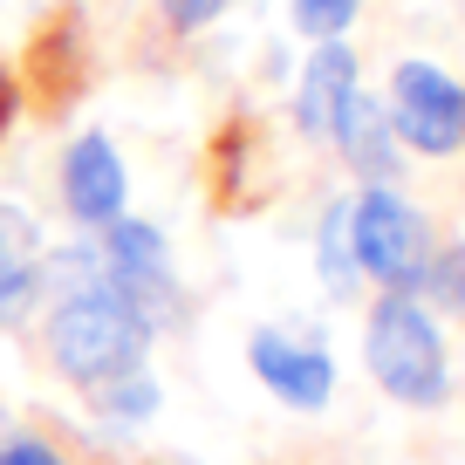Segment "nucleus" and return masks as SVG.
<instances>
[{"label": "nucleus", "instance_id": "nucleus-12", "mask_svg": "<svg viewBox=\"0 0 465 465\" xmlns=\"http://www.w3.org/2000/svg\"><path fill=\"white\" fill-rule=\"evenodd\" d=\"M164 15H172V28H205V21H219L226 15V0H164Z\"/></svg>", "mask_w": 465, "mask_h": 465}, {"label": "nucleus", "instance_id": "nucleus-10", "mask_svg": "<svg viewBox=\"0 0 465 465\" xmlns=\"http://www.w3.org/2000/svg\"><path fill=\"white\" fill-rule=\"evenodd\" d=\"M294 21H302V35H322V42H335V35L356 21V0H294Z\"/></svg>", "mask_w": 465, "mask_h": 465}, {"label": "nucleus", "instance_id": "nucleus-7", "mask_svg": "<svg viewBox=\"0 0 465 465\" xmlns=\"http://www.w3.org/2000/svg\"><path fill=\"white\" fill-rule=\"evenodd\" d=\"M62 199L83 226H116L124 213V164H116L110 137H83L62 164Z\"/></svg>", "mask_w": 465, "mask_h": 465}, {"label": "nucleus", "instance_id": "nucleus-6", "mask_svg": "<svg viewBox=\"0 0 465 465\" xmlns=\"http://www.w3.org/2000/svg\"><path fill=\"white\" fill-rule=\"evenodd\" d=\"M110 267H116L110 288L124 294L144 322H151V308H158V302H172V261H164L158 226H137V219L110 226Z\"/></svg>", "mask_w": 465, "mask_h": 465}, {"label": "nucleus", "instance_id": "nucleus-15", "mask_svg": "<svg viewBox=\"0 0 465 465\" xmlns=\"http://www.w3.org/2000/svg\"><path fill=\"white\" fill-rule=\"evenodd\" d=\"M7 116H15V89H7V75H0V131H7Z\"/></svg>", "mask_w": 465, "mask_h": 465}, {"label": "nucleus", "instance_id": "nucleus-5", "mask_svg": "<svg viewBox=\"0 0 465 465\" xmlns=\"http://www.w3.org/2000/svg\"><path fill=\"white\" fill-rule=\"evenodd\" d=\"M247 363H253V377H261L281 404H294V411H322L329 391H335V363L329 356L308 349V342H288V335H274V329H261L247 342Z\"/></svg>", "mask_w": 465, "mask_h": 465}, {"label": "nucleus", "instance_id": "nucleus-9", "mask_svg": "<svg viewBox=\"0 0 465 465\" xmlns=\"http://www.w3.org/2000/svg\"><path fill=\"white\" fill-rule=\"evenodd\" d=\"M335 144L349 151V164L356 172H370V178H391L397 172V144H391V116H383V103H370L363 89H349V103H342V116H335Z\"/></svg>", "mask_w": 465, "mask_h": 465}, {"label": "nucleus", "instance_id": "nucleus-1", "mask_svg": "<svg viewBox=\"0 0 465 465\" xmlns=\"http://www.w3.org/2000/svg\"><path fill=\"white\" fill-rule=\"evenodd\" d=\"M144 335H151V322L116 288H75L48 322V356L83 391H116L144 363Z\"/></svg>", "mask_w": 465, "mask_h": 465}, {"label": "nucleus", "instance_id": "nucleus-2", "mask_svg": "<svg viewBox=\"0 0 465 465\" xmlns=\"http://www.w3.org/2000/svg\"><path fill=\"white\" fill-rule=\"evenodd\" d=\"M370 370H377V383L397 404H438L445 397V342H438V322L404 288H391L370 308Z\"/></svg>", "mask_w": 465, "mask_h": 465}, {"label": "nucleus", "instance_id": "nucleus-8", "mask_svg": "<svg viewBox=\"0 0 465 465\" xmlns=\"http://www.w3.org/2000/svg\"><path fill=\"white\" fill-rule=\"evenodd\" d=\"M349 89H356V55H349L342 42H322L315 55H308V69H302V103H294V116H302L308 137H329L335 131Z\"/></svg>", "mask_w": 465, "mask_h": 465}, {"label": "nucleus", "instance_id": "nucleus-14", "mask_svg": "<svg viewBox=\"0 0 465 465\" xmlns=\"http://www.w3.org/2000/svg\"><path fill=\"white\" fill-rule=\"evenodd\" d=\"M431 281H438V294H445V302H451V308H465V253H451V261H445V267H438V274H431Z\"/></svg>", "mask_w": 465, "mask_h": 465}, {"label": "nucleus", "instance_id": "nucleus-13", "mask_svg": "<svg viewBox=\"0 0 465 465\" xmlns=\"http://www.w3.org/2000/svg\"><path fill=\"white\" fill-rule=\"evenodd\" d=\"M0 465H62V451L42 438H15V445H0Z\"/></svg>", "mask_w": 465, "mask_h": 465}, {"label": "nucleus", "instance_id": "nucleus-3", "mask_svg": "<svg viewBox=\"0 0 465 465\" xmlns=\"http://www.w3.org/2000/svg\"><path fill=\"white\" fill-rule=\"evenodd\" d=\"M349 247H356V267L377 274L383 288H411L424 274V219L391 185H377L349 205Z\"/></svg>", "mask_w": 465, "mask_h": 465}, {"label": "nucleus", "instance_id": "nucleus-11", "mask_svg": "<svg viewBox=\"0 0 465 465\" xmlns=\"http://www.w3.org/2000/svg\"><path fill=\"white\" fill-rule=\"evenodd\" d=\"M28 294H35V267L28 261L0 267V322H15L21 308H28Z\"/></svg>", "mask_w": 465, "mask_h": 465}, {"label": "nucleus", "instance_id": "nucleus-4", "mask_svg": "<svg viewBox=\"0 0 465 465\" xmlns=\"http://www.w3.org/2000/svg\"><path fill=\"white\" fill-rule=\"evenodd\" d=\"M391 131L404 137L411 151H424V158H445V151L465 144V89L451 83L445 69H431V62H404L391 83Z\"/></svg>", "mask_w": 465, "mask_h": 465}]
</instances>
